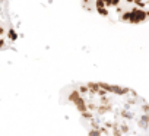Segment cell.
Here are the masks:
<instances>
[{
  "instance_id": "3957f363",
  "label": "cell",
  "mask_w": 149,
  "mask_h": 136,
  "mask_svg": "<svg viewBox=\"0 0 149 136\" xmlns=\"http://www.w3.org/2000/svg\"><path fill=\"white\" fill-rule=\"evenodd\" d=\"M16 40V32L9 18L8 0H0V50L9 48Z\"/></svg>"
},
{
  "instance_id": "6da1fadb",
  "label": "cell",
  "mask_w": 149,
  "mask_h": 136,
  "mask_svg": "<svg viewBox=\"0 0 149 136\" xmlns=\"http://www.w3.org/2000/svg\"><path fill=\"white\" fill-rule=\"evenodd\" d=\"M89 136H148V104L124 86L81 84L69 92Z\"/></svg>"
},
{
  "instance_id": "7a4b0ae2",
  "label": "cell",
  "mask_w": 149,
  "mask_h": 136,
  "mask_svg": "<svg viewBox=\"0 0 149 136\" xmlns=\"http://www.w3.org/2000/svg\"><path fill=\"white\" fill-rule=\"evenodd\" d=\"M100 15L127 24H143L148 19L149 0H97Z\"/></svg>"
}]
</instances>
